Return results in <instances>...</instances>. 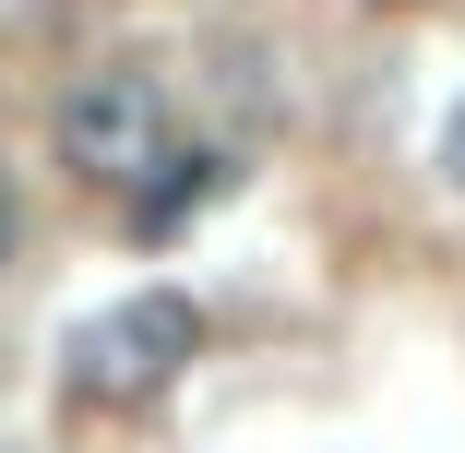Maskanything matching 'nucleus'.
I'll list each match as a JSON object with an SVG mask.
<instances>
[{
	"label": "nucleus",
	"instance_id": "nucleus-1",
	"mask_svg": "<svg viewBox=\"0 0 465 453\" xmlns=\"http://www.w3.org/2000/svg\"><path fill=\"white\" fill-rule=\"evenodd\" d=\"M48 155L84 179V192L143 203V192H155V167L179 155V143H167V96H155V72H132V60L72 72V84H60V108H48Z\"/></svg>",
	"mask_w": 465,
	"mask_h": 453
},
{
	"label": "nucleus",
	"instance_id": "nucleus-2",
	"mask_svg": "<svg viewBox=\"0 0 465 453\" xmlns=\"http://www.w3.org/2000/svg\"><path fill=\"white\" fill-rule=\"evenodd\" d=\"M192 358H203V310L179 299V287H132V299H108L96 322H72L60 382H72L84 406H155Z\"/></svg>",
	"mask_w": 465,
	"mask_h": 453
},
{
	"label": "nucleus",
	"instance_id": "nucleus-3",
	"mask_svg": "<svg viewBox=\"0 0 465 453\" xmlns=\"http://www.w3.org/2000/svg\"><path fill=\"white\" fill-rule=\"evenodd\" d=\"M203 192H215V155H167V167H155V192H143L132 215H143V227H179Z\"/></svg>",
	"mask_w": 465,
	"mask_h": 453
},
{
	"label": "nucleus",
	"instance_id": "nucleus-4",
	"mask_svg": "<svg viewBox=\"0 0 465 453\" xmlns=\"http://www.w3.org/2000/svg\"><path fill=\"white\" fill-rule=\"evenodd\" d=\"M441 179H453V192H465V108L441 120Z\"/></svg>",
	"mask_w": 465,
	"mask_h": 453
},
{
	"label": "nucleus",
	"instance_id": "nucleus-5",
	"mask_svg": "<svg viewBox=\"0 0 465 453\" xmlns=\"http://www.w3.org/2000/svg\"><path fill=\"white\" fill-rule=\"evenodd\" d=\"M13 239H25V215H13V179H0V262H13Z\"/></svg>",
	"mask_w": 465,
	"mask_h": 453
}]
</instances>
